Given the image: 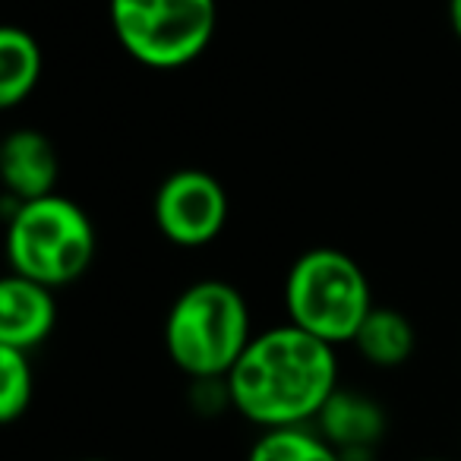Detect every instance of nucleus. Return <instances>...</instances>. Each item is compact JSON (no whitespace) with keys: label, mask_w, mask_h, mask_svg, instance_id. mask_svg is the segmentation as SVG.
Masks as SVG:
<instances>
[{"label":"nucleus","mask_w":461,"mask_h":461,"mask_svg":"<svg viewBox=\"0 0 461 461\" xmlns=\"http://www.w3.org/2000/svg\"><path fill=\"white\" fill-rule=\"evenodd\" d=\"M224 383L230 408L259 429L307 427L339 389V357L332 345L285 322L253 335Z\"/></svg>","instance_id":"nucleus-1"},{"label":"nucleus","mask_w":461,"mask_h":461,"mask_svg":"<svg viewBox=\"0 0 461 461\" xmlns=\"http://www.w3.org/2000/svg\"><path fill=\"white\" fill-rule=\"evenodd\" d=\"M250 341V307L228 282L190 285L167 310L165 351L190 379H228Z\"/></svg>","instance_id":"nucleus-2"},{"label":"nucleus","mask_w":461,"mask_h":461,"mask_svg":"<svg viewBox=\"0 0 461 461\" xmlns=\"http://www.w3.org/2000/svg\"><path fill=\"white\" fill-rule=\"evenodd\" d=\"M95 257V228L73 199L51 196L16 203L7 224V259L14 276L45 288L73 285Z\"/></svg>","instance_id":"nucleus-3"},{"label":"nucleus","mask_w":461,"mask_h":461,"mask_svg":"<svg viewBox=\"0 0 461 461\" xmlns=\"http://www.w3.org/2000/svg\"><path fill=\"white\" fill-rule=\"evenodd\" d=\"M288 322L313 339L339 348L354 341L373 310L364 269L335 247H316L294 259L285 278Z\"/></svg>","instance_id":"nucleus-4"},{"label":"nucleus","mask_w":461,"mask_h":461,"mask_svg":"<svg viewBox=\"0 0 461 461\" xmlns=\"http://www.w3.org/2000/svg\"><path fill=\"white\" fill-rule=\"evenodd\" d=\"M111 29L133 60L177 70L199 58L215 35V0H111Z\"/></svg>","instance_id":"nucleus-5"},{"label":"nucleus","mask_w":461,"mask_h":461,"mask_svg":"<svg viewBox=\"0 0 461 461\" xmlns=\"http://www.w3.org/2000/svg\"><path fill=\"white\" fill-rule=\"evenodd\" d=\"M152 209L155 224L171 244L205 247L228 224V193L215 174L180 167L158 186Z\"/></svg>","instance_id":"nucleus-6"},{"label":"nucleus","mask_w":461,"mask_h":461,"mask_svg":"<svg viewBox=\"0 0 461 461\" xmlns=\"http://www.w3.org/2000/svg\"><path fill=\"white\" fill-rule=\"evenodd\" d=\"M320 436L345 461H370L376 446L385 436V411L364 392L335 389L332 398L316 414Z\"/></svg>","instance_id":"nucleus-7"},{"label":"nucleus","mask_w":461,"mask_h":461,"mask_svg":"<svg viewBox=\"0 0 461 461\" xmlns=\"http://www.w3.org/2000/svg\"><path fill=\"white\" fill-rule=\"evenodd\" d=\"M54 322H58V303L51 288L14 272L0 282V348L29 354L54 332Z\"/></svg>","instance_id":"nucleus-8"},{"label":"nucleus","mask_w":461,"mask_h":461,"mask_svg":"<svg viewBox=\"0 0 461 461\" xmlns=\"http://www.w3.org/2000/svg\"><path fill=\"white\" fill-rule=\"evenodd\" d=\"M58 149L39 130H14L0 149V177L7 196L16 203H32L54 193L58 184Z\"/></svg>","instance_id":"nucleus-9"},{"label":"nucleus","mask_w":461,"mask_h":461,"mask_svg":"<svg viewBox=\"0 0 461 461\" xmlns=\"http://www.w3.org/2000/svg\"><path fill=\"white\" fill-rule=\"evenodd\" d=\"M414 326L408 322V316L392 307H373L354 335V348L360 351V357L383 370L402 366L414 354Z\"/></svg>","instance_id":"nucleus-10"},{"label":"nucleus","mask_w":461,"mask_h":461,"mask_svg":"<svg viewBox=\"0 0 461 461\" xmlns=\"http://www.w3.org/2000/svg\"><path fill=\"white\" fill-rule=\"evenodd\" d=\"M41 79V48L26 29H0V104H23Z\"/></svg>","instance_id":"nucleus-11"},{"label":"nucleus","mask_w":461,"mask_h":461,"mask_svg":"<svg viewBox=\"0 0 461 461\" xmlns=\"http://www.w3.org/2000/svg\"><path fill=\"white\" fill-rule=\"evenodd\" d=\"M247 461H345L326 439L320 429L310 427H278L263 429L253 442Z\"/></svg>","instance_id":"nucleus-12"},{"label":"nucleus","mask_w":461,"mask_h":461,"mask_svg":"<svg viewBox=\"0 0 461 461\" xmlns=\"http://www.w3.org/2000/svg\"><path fill=\"white\" fill-rule=\"evenodd\" d=\"M35 395V376L26 351L0 348V420L14 423L29 411Z\"/></svg>","instance_id":"nucleus-13"},{"label":"nucleus","mask_w":461,"mask_h":461,"mask_svg":"<svg viewBox=\"0 0 461 461\" xmlns=\"http://www.w3.org/2000/svg\"><path fill=\"white\" fill-rule=\"evenodd\" d=\"M448 23H452L455 39L461 41V0H448Z\"/></svg>","instance_id":"nucleus-14"},{"label":"nucleus","mask_w":461,"mask_h":461,"mask_svg":"<svg viewBox=\"0 0 461 461\" xmlns=\"http://www.w3.org/2000/svg\"><path fill=\"white\" fill-rule=\"evenodd\" d=\"M420 461H446V458H420Z\"/></svg>","instance_id":"nucleus-15"},{"label":"nucleus","mask_w":461,"mask_h":461,"mask_svg":"<svg viewBox=\"0 0 461 461\" xmlns=\"http://www.w3.org/2000/svg\"><path fill=\"white\" fill-rule=\"evenodd\" d=\"M86 461H108V458H86Z\"/></svg>","instance_id":"nucleus-16"}]
</instances>
